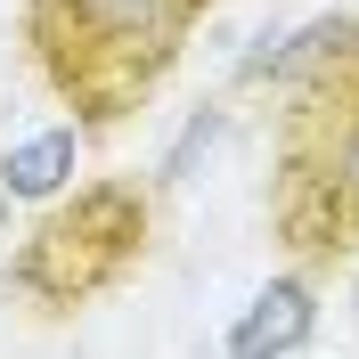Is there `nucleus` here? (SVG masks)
<instances>
[{
  "instance_id": "6",
  "label": "nucleus",
  "mask_w": 359,
  "mask_h": 359,
  "mask_svg": "<svg viewBox=\"0 0 359 359\" xmlns=\"http://www.w3.org/2000/svg\"><path fill=\"white\" fill-rule=\"evenodd\" d=\"M212 139H221V114H196V123L180 131V147H172V163H163V172H172V180H188V163H196Z\"/></svg>"
},
{
  "instance_id": "2",
  "label": "nucleus",
  "mask_w": 359,
  "mask_h": 359,
  "mask_svg": "<svg viewBox=\"0 0 359 359\" xmlns=\"http://www.w3.org/2000/svg\"><path fill=\"white\" fill-rule=\"evenodd\" d=\"M196 8L212 0H33L25 33L57 98H74L82 114H123L180 57Z\"/></svg>"
},
{
  "instance_id": "4",
  "label": "nucleus",
  "mask_w": 359,
  "mask_h": 359,
  "mask_svg": "<svg viewBox=\"0 0 359 359\" xmlns=\"http://www.w3.org/2000/svg\"><path fill=\"white\" fill-rule=\"evenodd\" d=\"M311 318H318L311 286H302V278H278V286H262V294H253V311L229 327V351H237V359L302 351V343H311Z\"/></svg>"
},
{
  "instance_id": "3",
  "label": "nucleus",
  "mask_w": 359,
  "mask_h": 359,
  "mask_svg": "<svg viewBox=\"0 0 359 359\" xmlns=\"http://www.w3.org/2000/svg\"><path fill=\"white\" fill-rule=\"evenodd\" d=\"M139 237H147V212L131 188H90L74 196V212H49L41 237L25 245V286L49 302H90L139 262Z\"/></svg>"
},
{
  "instance_id": "5",
  "label": "nucleus",
  "mask_w": 359,
  "mask_h": 359,
  "mask_svg": "<svg viewBox=\"0 0 359 359\" xmlns=\"http://www.w3.org/2000/svg\"><path fill=\"white\" fill-rule=\"evenodd\" d=\"M74 156H82V139H74V131H41V139H25V147H8L0 188H8V196H57L66 172H74Z\"/></svg>"
},
{
  "instance_id": "1",
  "label": "nucleus",
  "mask_w": 359,
  "mask_h": 359,
  "mask_svg": "<svg viewBox=\"0 0 359 359\" xmlns=\"http://www.w3.org/2000/svg\"><path fill=\"white\" fill-rule=\"evenodd\" d=\"M278 74L294 82L278 139V229L294 253L335 262L359 245V25H311L302 49L278 57Z\"/></svg>"
},
{
  "instance_id": "7",
  "label": "nucleus",
  "mask_w": 359,
  "mask_h": 359,
  "mask_svg": "<svg viewBox=\"0 0 359 359\" xmlns=\"http://www.w3.org/2000/svg\"><path fill=\"white\" fill-rule=\"evenodd\" d=\"M0 221H8V188H0Z\"/></svg>"
}]
</instances>
